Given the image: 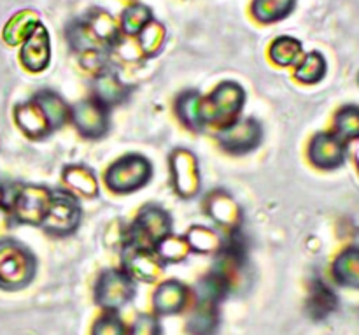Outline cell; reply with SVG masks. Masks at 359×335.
Listing matches in <instances>:
<instances>
[{"instance_id": "34", "label": "cell", "mask_w": 359, "mask_h": 335, "mask_svg": "<svg viewBox=\"0 0 359 335\" xmlns=\"http://www.w3.org/2000/svg\"><path fill=\"white\" fill-rule=\"evenodd\" d=\"M130 335H161L160 322L151 315H140L133 323Z\"/></svg>"}, {"instance_id": "13", "label": "cell", "mask_w": 359, "mask_h": 335, "mask_svg": "<svg viewBox=\"0 0 359 335\" xmlns=\"http://www.w3.org/2000/svg\"><path fill=\"white\" fill-rule=\"evenodd\" d=\"M21 63L32 72H41L49 65L51 60V44H49L48 30L41 23L32 30V34L25 39L21 48Z\"/></svg>"}, {"instance_id": "7", "label": "cell", "mask_w": 359, "mask_h": 335, "mask_svg": "<svg viewBox=\"0 0 359 335\" xmlns=\"http://www.w3.org/2000/svg\"><path fill=\"white\" fill-rule=\"evenodd\" d=\"M263 129L256 119H235L217 132V143L224 151L233 155H245L262 144Z\"/></svg>"}, {"instance_id": "20", "label": "cell", "mask_w": 359, "mask_h": 335, "mask_svg": "<svg viewBox=\"0 0 359 335\" xmlns=\"http://www.w3.org/2000/svg\"><path fill=\"white\" fill-rule=\"evenodd\" d=\"M34 102L42 109L49 126L53 130L60 129L70 119V107L58 93L53 90H42L34 97Z\"/></svg>"}, {"instance_id": "30", "label": "cell", "mask_w": 359, "mask_h": 335, "mask_svg": "<svg viewBox=\"0 0 359 335\" xmlns=\"http://www.w3.org/2000/svg\"><path fill=\"white\" fill-rule=\"evenodd\" d=\"M302 53V44L297 39L291 37H279L276 39V42L270 48V56H272L273 62L277 65H293L298 58H300Z\"/></svg>"}, {"instance_id": "8", "label": "cell", "mask_w": 359, "mask_h": 335, "mask_svg": "<svg viewBox=\"0 0 359 335\" xmlns=\"http://www.w3.org/2000/svg\"><path fill=\"white\" fill-rule=\"evenodd\" d=\"M70 119L86 139H100L109 132V107L98 100L84 98L70 107Z\"/></svg>"}, {"instance_id": "27", "label": "cell", "mask_w": 359, "mask_h": 335, "mask_svg": "<svg viewBox=\"0 0 359 335\" xmlns=\"http://www.w3.org/2000/svg\"><path fill=\"white\" fill-rule=\"evenodd\" d=\"M335 136L344 143L359 139V107L349 105L340 109L335 116Z\"/></svg>"}, {"instance_id": "25", "label": "cell", "mask_w": 359, "mask_h": 335, "mask_svg": "<svg viewBox=\"0 0 359 335\" xmlns=\"http://www.w3.org/2000/svg\"><path fill=\"white\" fill-rule=\"evenodd\" d=\"M37 25L39 21L35 20L32 11H21L7 23L6 30H4V39L7 44H18V42L25 41Z\"/></svg>"}, {"instance_id": "18", "label": "cell", "mask_w": 359, "mask_h": 335, "mask_svg": "<svg viewBox=\"0 0 359 335\" xmlns=\"http://www.w3.org/2000/svg\"><path fill=\"white\" fill-rule=\"evenodd\" d=\"M207 213L217 223L224 225V227L237 228L238 221H241V209H238L237 202L231 199L228 193L224 192H214L210 193L209 199L205 202Z\"/></svg>"}, {"instance_id": "33", "label": "cell", "mask_w": 359, "mask_h": 335, "mask_svg": "<svg viewBox=\"0 0 359 335\" xmlns=\"http://www.w3.org/2000/svg\"><path fill=\"white\" fill-rule=\"evenodd\" d=\"M93 335H125V323L116 315H105L98 320L91 330Z\"/></svg>"}, {"instance_id": "5", "label": "cell", "mask_w": 359, "mask_h": 335, "mask_svg": "<svg viewBox=\"0 0 359 335\" xmlns=\"http://www.w3.org/2000/svg\"><path fill=\"white\" fill-rule=\"evenodd\" d=\"M81 216L83 213H81L79 200L76 195H72L70 192H53L41 225L48 234L65 237V235L76 232L81 223Z\"/></svg>"}, {"instance_id": "28", "label": "cell", "mask_w": 359, "mask_h": 335, "mask_svg": "<svg viewBox=\"0 0 359 335\" xmlns=\"http://www.w3.org/2000/svg\"><path fill=\"white\" fill-rule=\"evenodd\" d=\"M293 4L294 0H255L252 13L259 21L270 23L286 16L293 9Z\"/></svg>"}, {"instance_id": "6", "label": "cell", "mask_w": 359, "mask_h": 335, "mask_svg": "<svg viewBox=\"0 0 359 335\" xmlns=\"http://www.w3.org/2000/svg\"><path fill=\"white\" fill-rule=\"evenodd\" d=\"M135 295V280L125 269H109L100 274L95 287V302L102 309L118 311Z\"/></svg>"}, {"instance_id": "15", "label": "cell", "mask_w": 359, "mask_h": 335, "mask_svg": "<svg viewBox=\"0 0 359 335\" xmlns=\"http://www.w3.org/2000/svg\"><path fill=\"white\" fill-rule=\"evenodd\" d=\"M189 298V290L186 288V284H182L181 281L170 280L165 281L160 288L156 290L153 297V306L154 311L160 313V315H175V313L182 311V308L186 306Z\"/></svg>"}, {"instance_id": "3", "label": "cell", "mask_w": 359, "mask_h": 335, "mask_svg": "<svg viewBox=\"0 0 359 335\" xmlns=\"http://www.w3.org/2000/svg\"><path fill=\"white\" fill-rule=\"evenodd\" d=\"M172 232L170 214L158 206H147L137 216L135 223L126 234L125 246L154 249ZM123 246V248H125Z\"/></svg>"}, {"instance_id": "26", "label": "cell", "mask_w": 359, "mask_h": 335, "mask_svg": "<svg viewBox=\"0 0 359 335\" xmlns=\"http://www.w3.org/2000/svg\"><path fill=\"white\" fill-rule=\"evenodd\" d=\"M189 248L196 253H210V251H219L221 241L223 237L216 234L214 230L207 227H193L189 228L188 235H186Z\"/></svg>"}, {"instance_id": "35", "label": "cell", "mask_w": 359, "mask_h": 335, "mask_svg": "<svg viewBox=\"0 0 359 335\" xmlns=\"http://www.w3.org/2000/svg\"><path fill=\"white\" fill-rule=\"evenodd\" d=\"M356 162H358V167H359V144H358V150H356Z\"/></svg>"}, {"instance_id": "11", "label": "cell", "mask_w": 359, "mask_h": 335, "mask_svg": "<svg viewBox=\"0 0 359 335\" xmlns=\"http://www.w3.org/2000/svg\"><path fill=\"white\" fill-rule=\"evenodd\" d=\"M165 263L158 258L154 249L133 248L125 246L123 248V269L132 276V280L153 283L163 270Z\"/></svg>"}, {"instance_id": "17", "label": "cell", "mask_w": 359, "mask_h": 335, "mask_svg": "<svg viewBox=\"0 0 359 335\" xmlns=\"http://www.w3.org/2000/svg\"><path fill=\"white\" fill-rule=\"evenodd\" d=\"M128 95V86L121 83L114 72L100 70L93 83V98L104 104L105 107L121 104Z\"/></svg>"}, {"instance_id": "2", "label": "cell", "mask_w": 359, "mask_h": 335, "mask_svg": "<svg viewBox=\"0 0 359 335\" xmlns=\"http://www.w3.org/2000/svg\"><path fill=\"white\" fill-rule=\"evenodd\" d=\"M153 178V164L139 153L118 158L105 172V186L112 193L128 195L144 188Z\"/></svg>"}, {"instance_id": "10", "label": "cell", "mask_w": 359, "mask_h": 335, "mask_svg": "<svg viewBox=\"0 0 359 335\" xmlns=\"http://www.w3.org/2000/svg\"><path fill=\"white\" fill-rule=\"evenodd\" d=\"M170 172L175 192L184 199L195 197L200 190V171L195 155L188 150H175L170 155Z\"/></svg>"}, {"instance_id": "32", "label": "cell", "mask_w": 359, "mask_h": 335, "mask_svg": "<svg viewBox=\"0 0 359 335\" xmlns=\"http://www.w3.org/2000/svg\"><path fill=\"white\" fill-rule=\"evenodd\" d=\"M139 35L140 46H142L144 53L147 56L154 55L161 48V41H163V28H161V25L149 23Z\"/></svg>"}, {"instance_id": "9", "label": "cell", "mask_w": 359, "mask_h": 335, "mask_svg": "<svg viewBox=\"0 0 359 335\" xmlns=\"http://www.w3.org/2000/svg\"><path fill=\"white\" fill-rule=\"evenodd\" d=\"M51 195V190L44 188V186H21L16 192V195H14V218L21 221V223L41 225L46 216V211H48Z\"/></svg>"}, {"instance_id": "14", "label": "cell", "mask_w": 359, "mask_h": 335, "mask_svg": "<svg viewBox=\"0 0 359 335\" xmlns=\"http://www.w3.org/2000/svg\"><path fill=\"white\" fill-rule=\"evenodd\" d=\"M175 111H177V118L181 119L182 125L188 126L189 130L200 132L209 125L205 97L200 95L198 91H184L182 95H179L177 102H175Z\"/></svg>"}, {"instance_id": "4", "label": "cell", "mask_w": 359, "mask_h": 335, "mask_svg": "<svg viewBox=\"0 0 359 335\" xmlns=\"http://www.w3.org/2000/svg\"><path fill=\"white\" fill-rule=\"evenodd\" d=\"M245 104V91L233 81H224L214 88L212 93L205 97L207 119L209 125H219L221 129L237 119Z\"/></svg>"}, {"instance_id": "19", "label": "cell", "mask_w": 359, "mask_h": 335, "mask_svg": "<svg viewBox=\"0 0 359 335\" xmlns=\"http://www.w3.org/2000/svg\"><path fill=\"white\" fill-rule=\"evenodd\" d=\"M63 183L76 197H95L98 193L97 176L86 165H69L63 171Z\"/></svg>"}, {"instance_id": "21", "label": "cell", "mask_w": 359, "mask_h": 335, "mask_svg": "<svg viewBox=\"0 0 359 335\" xmlns=\"http://www.w3.org/2000/svg\"><path fill=\"white\" fill-rule=\"evenodd\" d=\"M333 276L344 287L359 288V248L347 249L337 258Z\"/></svg>"}, {"instance_id": "16", "label": "cell", "mask_w": 359, "mask_h": 335, "mask_svg": "<svg viewBox=\"0 0 359 335\" xmlns=\"http://www.w3.org/2000/svg\"><path fill=\"white\" fill-rule=\"evenodd\" d=\"M14 118H16L18 126L30 139H42V137L49 136L53 132L44 112H42V109L34 100L18 105L16 112H14Z\"/></svg>"}, {"instance_id": "22", "label": "cell", "mask_w": 359, "mask_h": 335, "mask_svg": "<svg viewBox=\"0 0 359 335\" xmlns=\"http://www.w3.org/2000/svg\"><path fill=\"white\" fill-rule=\"evenodd\" d=\"M219 325V315L214 304L198 302L195 313L188 322V330L193 335H212Z\"/></svg>"}, {"instance_id": "24", "label": "cell", "mask_w": 359, "mask_h": 335, "mask_svg": "<svg viewBox=\"0 0 359 335\" xmlns=\"http://www.w3.org/2000/svg\"><path fill=\"white\" fill-rule=\"evenodd\" d=\"M191 248H189L186 237H177V235H167L163 241L158 242V246L154 248V253L158 255V258L167 265V263H177L186 260V256L189 255Z\"/></svg>"}, {"instance_id": "1", "label": "cell", "mask_w": 359, "mask_h": 335, "mask_svg": "<svg viewBox=\"0 0 359 335\" xmlns=\"http://www.w3.org/2000/svg\"><path fill=\"white\" fill-rule=\"evenodd\" d=\"M35 272L37 260L27 246L13 239L0 242V287L20 290L34 280Z\"/></svg>"}, {"instance_id": "12", "label": "cell", "mask_w": 359, "mask_h": 335, "mask_svg": "<svg viewBox=\"0 0 359 335\" xmlns=\"http://www.w3.org/2000/svg\"><path fill=\"white\" fill-rule=\"evenodd\" d=\"M309 158L319 169H337L346 160V143L335 133H319L309 146Z\"/></svg>"}, {"instance_id": "29", "label": "cell", "mask_w": 359, "mask_h": 335, "mask_svg": "<svg viewBox=\"0 0 359 335\" xmlns=\"http://www.w3.org/2000/svg\"><path fill=\"white\" fill-rule=\"evenodd\" d=\"M325 74H326V62L325 58H323V55L321 53H311V55L305 56L304 62L298 65L294 76H297V79L302 81V83L314 84V83H319V81L325 77Z\"/></svg>"}, {"instance_id": "23", "label": "cell", "mask_w": 359, "mask_h": 335, "mask_svg": "<svg viewBox=\"0 0 359 335\" xmlns=\"http://www.w3.org/2000/svg\"><path fill=\"white\" fill-rule=\"evenodd\" d=\"M337 308V297L323 281H316L309 298V311L314 318H325Z\"/></svg>"}, {"instance_id": "31", "label": "cell", "mask_w": 359, "mask_h": 335, "mask_svg": "<svg viewBox=\"0 0 359 335\" xmlns=\"http://www.w3.org/2000/svg\"><path fill=\"white\" fill-rule=\"evenodd\" d=\"M123 30L126 34H140L151 23V11L142 4L128 7L121 16Z\"/></svg>"}]
</instances>
